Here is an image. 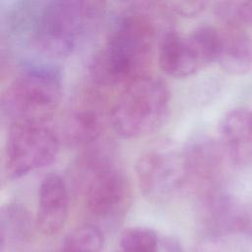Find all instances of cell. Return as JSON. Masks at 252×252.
<instances>
[{"mask_svg":"<svg viewBox=\"0 0 252 252\" xmlns=\"http://www.w3.org/2000/svg\"><path fill=\"white\" fill-rule=\"evenodd\" d=\"M220 44L217 62L231 75H243L252 69V37L241 28L219 30Z\"/></svg>","mask_w":252,"mask_h":252,"instance_id":"13","label":"cell"},{"mask_svg":"<svg viewBox=\"0 0 252 252\" xmlns=\"http://www.w3.org/2000/svg\"><path fill=\"white\" fill-rule=\"evenodd\" d=\"M186 189L200 198L220 191L226 157L219 141L198 138L182 151Z\"/></svg>","mask_w":252,"mask_h":252,"instance_id":"10","label":"cell"},{"mask_svg":"<svg viewBox=\"0 0 252 252\" xmlns=\"http://www.w3.org/2000/svg\"><path fill=\"white\" fill-rule=\"evenodd\" d=\"M158 238L155 230L145 226L125 229L120 237V252H157Z\"/></svg>","mask_w":252,"mask_h":252,"instance_id":"16","label":"cell"},{"mask_svg":"<svg viewBox=\"0 0 252 252\" xmlns=\"http://www.w3.org/2000/svg\"><path fill=\"white\" fill-rule=\"evenodd\" d=\"M138 186L152 203H165L186 189L182 151L166 143L145 150L135 163Z\"/></svg>","mask_w":252,"mask_h":252,"instance_id":"7","label":"cell"},{"mask_svg":"<svg viewBox=\"0 0 252 252\" xmlns=\"http://www.w3.org/2000/svg\"><path fill=\"white\" fill-rule=\"evenodd\" d=\"M32 231V221L27 209L18 203L4 205L0 212L1 247L6 242H24Z\"/></svg>","mask_w":252,"mask_h":252,"instance_id":"14","label":"cell"},{"mask_svg":"<svg viewBox=\"0 0 252 252\" xmlns=\"http://www.w3.org/2000/svg\"><path fill=\"white\" fill-rule=\"evenodd\" d=\"M164 4L168 12L184 16L198 15L208 5L206 1H171Z\"/></svg>","mask_w":252,"mask_h":252,"instance_id":"18","label":"cell"},{"mask_svg":"<svg viewBox=\"0 0 252 252\" xmlns=\"http://www.w3.org/2000/svg\"><path fill=\"white\" fill-rule=\"evenodd\" d=\"M162 246L165 252H184L179 240L171 235H166L162 238Z\"/></svg>","mask_w":252,"mask_h":252,"instance_id":"19","label":"cell"},{"mask_svg":"<svg viewBox=\"0 0 252 252\" xmlns=\"http://www.w3.org/2000/svg\"><path fill=\"white\" fill-rule=\"evenodd\" d=\"M103 247V233L94 223H86L72 229L63 242L68 252H100Z\"/></svg>","mask_w":252,"mask_h":252,"instance_id":"15","label":"cell"},{"mask_svg":"<svg viewBox=\"0 0 252 252\" xmlns=\"http://www.w3.org/2000/svg\"><path fill=\"white\" fill-rule=\"evenodd\" d=\"M215 15L226 27L252 26V1H222L215 5Z\"/></svg>","mask_w":252,"mask_h":252,"instance_id":"17","label":"cell"},{"mask_svg":"<svg viewBox=\"0 0 252 252\" xmlns=\"http://www.w3.org/2000/svg\"><path fill=\"white\" fill-rule=\"evenodd\" d=\"M62 97L61 76L46 64L24 66L4 89L1 114L10 126L46 124Z\"/></svg>","mask_w":252,"mask_h":252,"instance_id":"4","label":"cell"},{"mask_svg":"<svg viewBox=\"0 0 252 252\" xmlns=\"http://www.w3.org/2000/svg\"><path fill=\"white\" fill-rule=\"evenodd\" d=\"M59 252H68V251H66V250H64V249H62V250H60Z\"/></svg>","mask_w":252,"mask_h":252,"instance_id":"20","label":"cell"},{"mask_svg":"<svg viewBox=\"0 0 252 252\" xmlns=\"http://www.w3.org/2000/svg\"><path fill=\"white\" fill-rule=\"evenodd\" d=\"M60 146L58 135L46 124L12 125L6 139L4 163L10 178H20L50 164Z\"/></svg>","mask_w":252,"mask_h":252,"instance_id":"8","label":"cell"},{"mask_svg":"<svg viewBox=\"0 0 252 252\" xmlns=\"http://www.w3.org/2000/svg\"><path fill=\"white\" fill-rule=\"evenodd\" d=\"M109 111L100 90L88 89L70 104L62 122V136L65 141L85 149L94 145L106 123H109Z\"/></svg>","mask_w":252,"mask_h":252,"instance_id":"9","label":"cell"},{"mask_svg":"<svg viewBox=\"0 0 252 252\" xmlns=\"http://www.w3.org/2000/svg\"><path fill=\"white\" fill-rule=\"evenodd\" d=\"M170 92L159 78L146 75L124 88L110 107L109 125L124 139L147 136L164 121Z\"/></svg>","mask_w":252,"mask_h":252,"instance_id":"5","label":"cell"},{"mask_svg":"<svg viewBox=\"0 0 252 252\" xmlns=\"http://www.w3.org/2000/svg\"><path fill=\"white\" fill-rule=\"evenodd\" d=\"M159 2H137L121 13L90 67L93 85L121 88L148 75L157 40Z\"/></svg>","mask_w":252,"mask_h":252,"instance_id":"1","label":"cell"},{"mask_svg":"<svg viewBox=\"0 0 252 252\" xmlns=\"http://www.w3.org/2000/svg\"><path fill=\"white\" fill-rule=\"evenodd\" d=\"M73 179L94 221L113 224L125 215L131 202V185L105 146L96 144L85 149L74 165Z\"/></svg>","mask_w":252,"mask_h":252,"instance_id":"2","label":"cell"},{"mask_svg":"<svg viewBox=\"0 0 252 252\" xmlns=\"http://www.w3.org/2000/svg\"><path fill=\"white\" fill-rule=\"evenodd\" d=\"M70 196L64 178L56 172L46 174L39 186L35 224L46 234L57 233L65 224L69 214Z\"/></svg>","mask_w":252,"mask_h":252,"instance_id":"11","label":"cell"},{"mask_svg":"<svg viewBox=\"0 0 252 252\" xmlns=\"http://www.w3.org/2000/svg\"><path fill=\"white\" fill-rule=\"evenodd\" d=\"M103 10V4L97 1L42 2L30 20V41L45 55L68 56L97 28Z\"/></svg>","mask_w":252,"mask_h":252,"instance_id":"3","label":"cell"},{"mask_svg":"<svg viewBox=\"0 0 252 252\" xmlns=\"http://www.w3.org/2000/svg\"><path fill=\"white\" fill-rule=\"evenodd\" d=\"M219 142L229 162L252 164V112L241 107L227 111L219 124Z\"/></svg>","mask_w":252,"mask_h":252,"instance_id":"12","label":"cell"},{"mask_svg":"<svg viewBox=\"0 0 252 252\" xmlns=\"http://www.w3.org/2000/svg\"><path fill=\"white\" fill-rule=\"evenodd\" d=\"M219 44V29L211 26L198 27L189 33L167 31L158 44L159 66L170 77L191 76L217 60Z\"/></svg>","mask_w":252,"mask_h":252,"instance_id":"6","label":"cell"}]
</instances>
